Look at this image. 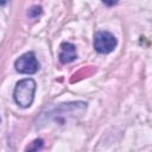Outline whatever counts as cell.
Returning a JSON list of instances; mask_svg holds the SVG:
<instances>
[{
	"label": "cell",
	"mask_w": 152,
	"mask_h": 152,
	"mask_svg": "<svg viewBox=\"0 0 152 152\" xmlns=\"http://www.w3.org/2000/svg\"><path fill=\"white\" fill-rule=\"evenodd\" d=\"M34 91H36V82L32 78H24L19 81L14 88V100L15 102L23 107H30L34 99Z\"/></svg>",
	"instance_id": "6da1fadb"
},
{
	"label": "cell",
	"mask_w": 152,
	"mask_h": 152,
	"mask_svg": "<svg viewBox=\"0 0 152 152\" xmlns=\"http://www.w3.org/2000/svg\"><path fill=\"white\" fill-rule=\"evenodd\" d=\"M116 38L106 31H100L94 37V48L100 53H109L116 46Z\"/></svg>",
	"instance_id": "7a4b0ae2"
},
{
	"label": "cell",
	"mask_w": 152,
	"mask_h": 152,
	"mask_svg": "<svg viewBox=\"0 0 152 152\" xmlns=\"http://www.w3.org/2000/svg\"><path fill=\"white\" fill-rule=\"evenodd\" d=\"M14 66L20 74H34L38 70L39 64L33 52H26L14 62Z\"/></svg>",
	"instance_id": "3957f363"
},
{
	"label": "cell",
	"mask_w": 152,
	"mask_h": 152,
	"mask_svg": "<svg viewBox=\"0 0 152 152\" xmlns=\"http://www.w3.org/2000/svg\"><path fill=\"white\" fill-rule=\"evenodd\" d=\"M76 48L71 43H63L61 45V51H59V61L62 63H70L76 58Z\"/></svg>",
	"instance_id": "277c9868"
},
{
	"label": "cell",
	"mask_w": 152,
	"mask_h": 152,
	"mask_svg": "<svg viewBox=\"0 0 152 152\" xmlns=\"http://www.w3.org/2000/svg\"><path fill=\"white\" fill-rule=\"evenodd\" d=\"M42 146H43V140H42V139H37V140H34V141L32 142L31 146H27V150H28V151H36V150L40 148Z\"/></svg>",
	"instance_id": "5b68a950"
},
{
	"label": "cell",
	"mask_w": 152,
	"mask_h": 152,
	"mask_svg": "<svg viewBox=\"0 0 152 152\" xmlns=\"http://www.w3.org/2000/svg\"><path fill=\"white\" fill-rule=\"evenodd\" d=\"M42 13V8L39 7V6H33L30 11H28V15L30 17H37L38 14H40Z\"/></svg>",
	"instance_id": "8992f818"
},
{
	"label": "cell",
	"mask_w": 152,
	"mask_h": 152,
	"mask_svg": "<svg viewBox=\"0 0 152 152\" xmlns=\"http://www.w3.org/2000/svg\"><path fill=\"white\" fill-rule=\"evenodd\" d=\"M106 5H108V6H113V5H115L116 2H118V0H102Z\"/></svg>",
	"instance_id": "52a82bcc"
},
{
	"label": "cell",
	"mask_w": 152,
	"mask_h": 152,
	"mask_svg": "<svg viewBox=\"0 0 152 152\" xmlns=\"http://www.w3.org/2000/svg\"><path fill=\"white\" fill-rule=\"evenodd\" d=\"M8 0H0V6H5Z\"/></svg>",
	"instance_id": "ba28073f"
}]
</instances>
